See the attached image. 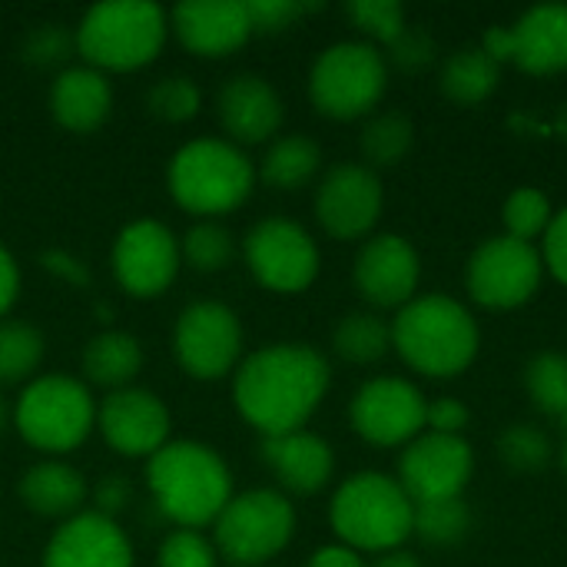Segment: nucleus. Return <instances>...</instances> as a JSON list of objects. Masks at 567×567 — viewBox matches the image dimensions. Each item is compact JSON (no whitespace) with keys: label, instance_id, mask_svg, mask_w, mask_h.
Instances as JSON below:
<instances>
[{"label":"nucleus","instance_id":"a18cd8bd","mask_svg":"<svg viewBox=\"0 0 567 567\" xmlns=\"http://www.w3.org/2000/svg\"><path fill=\"white\" fill-rule=\"evenodd\" d=\"M545 269L567 286V206L561 213H555L548 233H545Z\"/></svg>","mask_w":567,"mask_h":567},{"label":"nucleus","instance_id":"2f4dec72","mask_svg":"<svg viewBox=\"0 0 567 567\" xmlns=\"http://www.w3.org/2000/svg\"><path fill=\"white\" fill-rule=\"evenodd\" d=\"M415 143V123L399 113V110H385L375 113L365 126H362V153L372 166H395L405 159V153Z\"/></svg>","mask_w":567,"mask_h":567},{"label":"nucleus","instance_id":"7c9ffc66","mask_svg":"<svg viewBox=\"0 0 567 567\" xmlns=\"http://www.w3.org/2000/svg\"><path fill=\"white\" fill-rule=\"evenodd\" d=\"M472 532V508L465 498H439V502H419L412 515V535H419L425 545L449 548L465 542Z\"/></svg>","mask_w":567,"mask_h":567},{"label":"nucleus","instance_id":"f03ea898","mask_svg":"<svg viewBox=\"0 0 567 567\" xmlns=\"http://www.w3.org/2000/svg\"><path fill=\"white\" fill-rule=\"evenodd\" d=\"M146 488L159 515L189 532L213 525L236 495L226 458L213 445L193 439L166 442L146 458Z\"/></svg>","mask_w":567,"mask_h":567},{"label":"nucleus","instance_id":"473e14b6","mask_svg":"<svg viewBox=\"0 0 567 567\" xmlns=\"http://www.w3.org/2000/svg\"><path fill=\"white\" fill-rule=\"evenodd\" d=\"M179 249L196 272H223L236 259V236L219 219H199L186 229Z\"/></svg>","mask_w":567,"mask_h":567},{"label":"nucleus","instance_id":"58836bf2","mask_svg":"<svg viewBox=\"0 0 567 567\" xmlns=\"http://www.w3.org/2000/svg\"><path fill=\"white\" fill-rule=\"evenodd\" d=\"M156 567H219V555L203 532L176 528L163 538Z\"/></svg>","mask_w":567,"mask_h":567},{"label":"nucleus","instance_id":"4be33fe9","mask_svg":"<svg viewBox=\"0 0 567 567\" xmlns=\"http://www.w3.org/2000/svg\"><path fill=\"white\" fill-rule=\"evenodd\" d=\"M169 30L196 56H229L252 37V20L239 0H189L173 7Z\"/></svg>","mask_w":567,"mask_h":567},{"label":"nucleus","instance_id":"bb28decb","mask_svg":"<svg viewBox=\"0 0 567 567\" xmlns=\"http://www.w3.org/2000/svg\"><path fill=\"white\" fill-rule=\"evenodd\" d=\"M498 80H502V63L482 43L462 47L442 63V90L449 100H455L462 106H475V103L488 100L495 93Z\"/></svg>","mask_w":567,"mask_h":567},{"label":"nucleus","instance_id":"7ed1b4c3","mask_svg":"<svg viewBox=\"0 0 567 567\" xmlns=\"http://www.w3.org/2000/svg\"><path fill=\"white\" fill-rule=\"evenodd\" d=\"M478 326L452 296H415L392 322V349L422 375L452 379L478 355Z\"/></svg>","mask_w":567,"mask_h":567},{"label":"nucleus","instance_id":"9b49d317","mask_svg":"<svg viewBox=\"0 0 567 567\" xmlns=\"http://www.w3.org/2000/svg\"><path fill=\"white\" fill-rule=\"evenodd\" d=\"M243 259L269 292H302L319 276V246L306 226L286 216L259 219L243 239Z\"/></svg>","mask_w":567,"mask_h":567},{"label":"nucleus","instance_id":"4c0bfd02","mask_svg":"<svg viewBox=\"0 0 567 567\" xmlns=\"http://www.w3.org/2000/svg\"><path fill=\"white\" fill-rule=\"evenodd\" d=\"M346 13L365 37H372L375 43H385V47L395 43L402 37V30L409 27L405 10L395 0H352L346 7Z\"/></svg>","mask_w":567,"mask_h":567},{"label":"nucleus","instance_id":"1a4fd4ad","mask_svg":"<svg viewBox=\"0 0 567 567\" xmlns=\"http://www.w3.org/2000/svg\"><path fill=\"white\" fill-rule=\"evenodd\" d=\"M389 83L385 56L369 40L326 47L309 70V100L332 120H355L379 106Z\"/></svg>","mask_w":567,"mask_h":567},{"label":"nucleus","instance_id":"f704fd0d","mask_svg":"<svg viewBox=\"0 0 567 567\" xmlns=\"http://www.w3.org/2000/svg\"><path fill=\"white\" fill-rule=\"evenodd\" d=\"M502 219H505V229H508L505 236L522 239V243H535L538 236L548 233V226L555 219V209H551V199L542 189L522 186L505 199Z\"/></svg>","mask_w":567,"mask_h":567},{"label":"nucleus","instance_id":"e433bc0d","mask_svg":"<svg viewBox=\"0 0 567 567\" xmlns=\"http://www.w3.org/2000/svg\"><path fill=\"white\" fill-rule=\"evenodd\" d=\"M498 458L512 472H538L551 462V442L535 425H508L498 439Z\"/></svg>","mask_w":567,"mask_h":567},{"label":"nucleus","instance_id":"864d4df0","mask_svg":"<svg viewBox=\"0 0 567 567\" xmlns=\"http://www.w3.org/2000/svg\"><path fill=\"white\" fill-rule=\"evenodd\" d=\"M561 468H565V475H567V442H565V449H561Z\"/></svg>","mask_w":567,"mask_h":567},{"label":"nucleus","instance_id":"79ce46f5","mask_svg":"<svg viewBox=\"0 0 567 567\" xmlns=\"http://www.w3.org/2000/svg\"><path fill=\"white\" fill-rule=\"evenodd\" d=\"M389 50H392L389 53L392 63L402 70H425L435 60V40L422 27H405L402 37L395 43H389Z\"/></svg>","mask_w":567,"mask_h":567},{"label":"nucleus","instance_id":"9d476101","mask_svg":"<svg viewBox=\"0 0 567 567\" xmlns=\"http://www.w3.org/2000/svg\"><path fill=\"white\" fill-rule=\"evenodd\" d=\"M173 355L179 369L199 382L226 379L243 362V322L216 299H199L176 316Z\"/></svg>","mask_w":567,"mask_h":567},{"label":"nucleus","instance_id":"49530a36","mask_svg":"<svg viewBox=\"0 0 567 567\" xmlns=\"http://www.w3.org/2000/svg\"><path fill=\"white\" fill-rule=\"evenodd\" d=\"M40 262H43V269H47L50 276H60V279H63V282H70V286L90 289V282H93V272H90V266H86L83 259H76L73 252H63V249H47V252L40 256Z\"/></svg>","mask_w":567,"mask_h":567},{"label":"nucleus","instance_id":"37998d69","mask_svg":"<svg viewBox=\"0 0 567 567\" xmlns=\"http://www.w3.org/2000/svg\"><path fill=\"white\" fill-rule=\"evenodd\" d=\"M468 405L458 402V399H435L429 402V412H425V429L435 432V435H462L468 429Z\"/></svg>","mask_w":567,"mask_h":567},{"label":"nucleus","instance_id":"aec40b11","mask_svg":"<svg viewBox=\"0 0 567 567\" xmlns=\"http://www.w3.org/2000/svg\"><path fill=\"white\" fill-rule=\"evenodd\" d=\"M43 567H133V545L116 518L80 512L50 535Z\"/></svg>","mask_w":567,"mask_h":567},{"label":"nucleus","instance_id":"6e6552de","mask_svg":"<svg viewBox=\"0 0 567 567\" xmlns=\"http://www.w3.org/2000/svg\"><path fill=\"white\" fill-rule=\"evenodd\" d=\"M296 535V508L276 488H249L229 498L213 522L216 555L236 567H266L289 548Z\"/></svg>","mask_w":567,"mask_h":567},{"label":"nucleus","instance_id":"8fccbe9b","mask_svg":"<svg viewBox=\"0 0 567 567\" xmlns=\"http://www.w3.org/2000/svg\"><path fill=\"white\" fill-rule=\"evenodd\" d=\"M372 567H422L409 551H385Z\"/></svg>","mask_w":567,"mask_h":567},{"label":"nucleus","instance_id":"c85d7f7f","mask_svg":"<svg viewBox=\"0 0 567 567\" xmlns=\"http://www.w3.org/2000/svg\"><path fill=\"white\" fill-rule=\"evenodd\" d=\"M332 349L352 365H372L392 349V326L375 312H349L332 332Z\"/></svg>","mask_w":567,"mask_h":567},{"label":"nucleus","instance_id":"f3484780","mask_svg":"<svg viewBox=\"0 0 567 567\" xmlns=\"http://www.w3.org/2000/svg\"><path fill=\"white\" fill-rule=\"evenodd\" d=\"M382 179L372 166L339 163L332 166L316 193V219L332 239H362L382 216Z\"/></svg>","mask_w":567,"mask_h":567},{"label":"nucleus","instance_id":"a211bd4d","mask_svg":"<svg viewBox=\"0 0 567 567\" xmlns=\"http://www.w3.org/2000/svg\"><path fill=\"white\" fill-rule=\"evenodd\" d=\"M166 402L140 385L110 392L96 405V429L103 442L126 458H153L169 442Z\"/></svg>","mask_w":567,"mask_h":567},{"label":"nucleus","instance_id":"0eeeda50","mask_svg":"<svg viewBox=\"0 0 567 567\" xmlns=\"http://www.w3.org/2000/svg\"><path fill=\"white\" fill-rule=\"evenodd\" d=\"M13 429L30 449L56 458L90 439L96 429V402L73 375H37L13 402Z\"/></svg>","mask_w":567,"mask_h":567},{"label":"nucleus","instance_id":"39448f33","mask_svg":"<svg viewBox=\"0 0 567 567\" xmlns=\"http://www.w3.org/2000/svg\"><path fill=\"white\" fill-rule=\"evenodd\" d=\"M169 33V13L150 0L93 3L73 30L86 66L100 73H126L156 60Z\"/></svg>","mask_w":567,"mask_h":567},{"label":"nucleus","instance_id":"dca6fc26","mask_svg":"<svg viewBox=\"0 0 567 567\" xmlns=\"http://www.w3.org/2000/svg\"><path fill=\"white\" fill-rule=\"evenodd\" d=\"M472 472H475V452L462 435L422 432L415 442L405 445L399 458V485L405 488L412 505L462 498Z\"/></svg>","mask_w":567,"mask_h":567},{"label":"nucleus","instance_id":"20e7f679","mask_svg":"<svg viewBox=\"0 0 567 567\" xmlns=\"http://www.w3.org/2000/svg\"><path fill=\"white\" fill-rule=\"evenodd\" d=\"M166 186L179 209L199 219H219L252 196L256 166L236 143L199 136L173 153Z\"/></svg>","mask_w":567,"mask_h":567},{"label":"nucleus","instance_id":"f8f14e48","mask_svg":"<svg viewBox=\"0 0 567 567\" xmlns=\"http://www.w3.org/2000/svg\"><path fill=\"white\" fill-rule=\"evenodd\" d=\"M113 276L133 299L163 296L183 266V249L176 233L159 219H133L113 239Z\"/></svg>","mask_w":567,"mask_h":567},{"label":"nucleus","instance_id":"a878e982","mask_svg":"<svg viewBox=\"0 0 567 567\" xmlns=\"http://www.w3.org/2000/svg\"><path fill=\"white\" fill-rule=\"evenodd\" d=\"M80 369H83L86 382H93L100 389H110V392L130 389L143 369V346L136 336H130L123 329H103L83 346Z\"/></svg>","mask_w":567,"mask_h":567},{"label":"nucleus","instance_id":"c756f323","mask_svg":"<svg viewBox=\"0 0 567 567\" xmlns=\"http://www.w3.org/2000/svg\"><path fill=\"white\" fill-rule=\"evenodd\" d=\"M47 342L37 326L20 319L0 322V389L37 379Z\"/></svg>","mask_w":567,"mask_h":567},{"label":"nucleus","instance_id":"ddd939ff","mask_svg":"<svg viewBox=\"0 0 567 567\" xmlns=\"http://www.w3.org/2000/svg\"><path fill=\"white\" fill-rule=\"evenodd\" d=\"M542 276L545 259L535 243L492 236L468 262V292L485 309H518L538 292Z\"/></svg>","mask_w":567,"mask_h":567},{"label":"nucleus","instance_id":"412c9836","mask_svg":"<svg viewBox=\"0 0 567 567\" xmlns=\"http://www.w3.org/2000/svg\"><path fill=\"white\" fill-rule=\"evenodd\" d=\"M219 123L229 136V143H266L279 133L286 120V106L279 90L259 76V73H236L223 83L216 96Z\"/></svg>","mask_w":567,"mask_h":567},{"label":"nucleus","instance_id":"3c124183","mask_svg":"<svg viewBox=\"0 0 567 567\" xmlns=\"http://www.w3.org/2000/svg\"><path fill=\"white\" fill-rule=\"evenodd\" d=\"M7 422H13V409L3 402V395H0V432L7 429Z\"/></svg>","mask_w":567,"mask_h":567},{"label":"nucleus","instance_id":"b1692460","mask_svg":"<svg viewBox=\"0 0 567 567\" xmlns=\"http://www.w3.org/2000/svg\"><path fill=\"white\" fill-rule=\"evenodd\" d=\"M113 110V86L93 66H66L50 83V113L70 133H93Z\"/></svg>","mask_w":567,"mask_h":567},{"label":"nucleus","instance_id":"c9c22d12","mask_svg":"<svg viewBox=\"0 0 567 567\" xmlns=\"http://www.w3.org/2000/svg\"><path fill=\"white\" fill-rule=\"evenodd\" d=\"M146 106L153 116L166 120V123H186L199 113L203 106V90L196 86V80L183 76V73H169L163 80H156L146 93Z\"/></svg>","mask_w":567,"mask_h":567},{"label":"nucleus","instance_id":"4468645a","mask_svg":"<svg viewBox=\"0 0 567 567\" xmlns=\"http://www.w3.org/2000/svg\"><path fill=\"white\" fill-rule=\"evenodd\" d=\"M425 412H429V399L422 395V389L399 375L369 379L349 402L352 429L369 445H382V449L415 442L425 432Z\"/></svg>","mask_w":567,"mask_h":567},{"label":"nucleus","instance_id":"2eb2a0df","mask_svg":"<svg viewBox=\"0 0 567 567\" xmlns=\"http://www.w3.org/2000/svg\"><path fill=\"white\" fill-rule=\"evenodd\" d=\"M482 47L498 63L512 60L525 73H561L567 70V3H542L512 27H492Z\"/></svg>","mask_w":567,"mask_h":567},{"label":"nucleus","instance_id":"de8ad7c7","mask_svg":"<svg viewBox=\"0 0 567 567\" xmlns=\"http://www.w3.org/2000/svg\"><path fill=\"white\" fill-rule=\"evenodd\" d=\"M17 292H20V266L13 259V252L0 243V322L13 309Z\"/></svg>","mask_w":567,"mask_h":567},{"label":"nucleus","instance_id":"cd10ccee","mask_svg":"<svg viewBox=\"0 0 567 567\" xmlns=\"http://www.w3.org/2000/svg\"><path fill=\"white\" fill-rule=\"evenodd\" d=\"M322 166V150L312 136H302V133H289V136H279L269 143L266 156H262V166H259V176L266 186L272 189H299L306 186Z\"/></svg>","mask_w":567,"mask_h":567},{"label":"nucleus","instance_id":"6ab92c4d","mask_svg":"<svg viewBox=\"0 0 567 567\" xmlns=\"http://www.w3.org/2000/svg\"><path fill=\"white\" fill-rule=\"evenodd\" d=\"M355 289L379 309H402L415 299L422 262L415 246L399 233H379L365 239L352 269Z\"/></svg>","mask_w":567,"mask_h":567},{"label":"nucleus","instance_id":"393cba45","mask_svg":"<svg viewBox=\"0 0 567 567\" xmlns=\"http://www.w3.org/2000/svg\"><path fill=\"white\" fill-rule=\"evenodd\" d=\"M20 502L40 515V518H73L83 512L86 502V478L80 468L60 462V458H43L30 465L20 482H17Z\"/></svg>","mask_w":567,"mask_h":567},{"label":"nucleus","instance_id":"5701e85b","mask_svg":"<svg viewBox=\"0 0 567 567\" xmlns=\"http://www.w3.org/2000/svg\"><path fill=\"white\" fill-rule=\"evenodd\" d=\"M266 468L276 475V482L292 495H316L332 482L336 472V452L332 445L316 432H286L269 435L259 445Z\"/></svg>","mask_w":567,"mask_h":567},{"label":"nucleus","instance_id":"09e8293b","mask_svg":"<svg viewBox=\"0 0 567 567\" xmlns=\"http://www.w3.org/2000/svg\"><path fill=\"white\" fill-rule=\"evenodd\" d=\"M306 567H365V561H362L359 551H352L346 545H326V548L312 551Z\"/></svg>","mask_w":567,"mask_h":567},{"label":"nucleus","instance_id":"f257e3e1","mask_svg":"<svg viewBox=\"0 0 567 567\" xmlns=\"http://www.w3.org/2000/svg\"><path fill=\"white\" fill-rule=\"evenodd\" d=\"M332 372L322 352L306 342H272L233 372L236 412L262 435L306 429L329 392Z\"/></svg>","mask_w":567,"mask_h":567},{"label":"nucleus","instance_id":"ea45409f","mask_svg":"<svg viewBox=\"0 0 567 567\" xmlns=\"http://www.w3.org/2000/svg\"><path fill=\"white\" fill-rule=\"evenodd\" d=\"M76 50V37L63 23H40L23 40V56L33 66H56Z\"/></svg>","mask_w":567,"mask_h":567},{"label":"nucleus","instance_id":"a19ab883","mask_svg":"<svg viewBox=\"0 0 567 567\" xmlns=\"http://www.w3.org/2000/svg\"><path fill=\"white\" fill-rule=\"evenodd\" d=\"M252 33H279L292 27L302 13L319 10V3H299V0H249L246 3Z\"/></svg>","mask_w":567,"mask_h":567},{"label":"nucleus","instance_id":"72a5a7b5","mask_svg":"<svg viewBox=\"0 0 567 567\" xmlns=\"http://www.w3.org/2000/svg\"><path fill=\"white\" fill-rule=\"evenodd\" d=\"M525 389L538 412L567 419V355L538 352L525 369Z\"/></svg>","mask_w":567,"mask_h":567},{"label":"nucleus","instance_id":"5fc2aeb1","mask_svg":"<svg viewBox=\"0 0 567 567\" xmlns=\"http://www.w3.org/2000/svg\"><path fill=\"white\" fill-rule=\"evenodd\" d=\"M561 425H565V429H567V419H565V422H561Z\"/></svg>","mask_w":567,"mask_h":567},{"label":"nucleus","instance_id":"423d86ee","mask_svg":"<svg viewBox=\"0 0 567 567\" xmlns=\"http://www.w3.org/2000/svg\"><path fill=\"white\" fill-rule=\"evenodd\" d=\"M415 505L399 478L382 472H359L339 485L329 505V522L339 542L352 551H399L412 535Z\"/></svg>","mask_w":567,"mask_h":567},{"label":"nucleus","instance_id":"603ef678","mask_svg":"<svg viewBox=\"0 0 567 567\" xmlns=\"http://www.w3.org/2000/svg\"><path fill=\"white\" fill-rule=\"evenodd\" d=\"M555 130H558V133H561V136L567 140V103L561 106V113H558V123H555Z\"/></svg>","mask_w":567,"mask_h":567},{"label":"nucleus","instance_id":"c03bdc74","mask_svg":"<svg viewBox=\"0 0 567 567\" xmlns=\"http://www.w3.org/2000/svg\"><path fill=\"white\" fill-rule=\"evenodd\" d=\"M130 495H133V488H130V478L126 475H120V472H113V475H103L96 485H93V512H100V515H106V518H116L126 505H130Z\"/></svg>","mask_w":567,"mask_h":567}]
</instances>
